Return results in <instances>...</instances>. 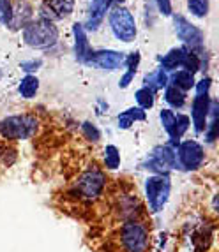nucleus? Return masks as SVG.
<instances>
[{
  "label": "nucleus",
  "instance_id": "f257e3e1",
  "mask_svg": "<svg viewBox=\"0 0 219 252\" xmlns=\"http://www.w3.org/2000/svg\"><path fill=\"white\" fill-rule=\"evenodd\" d=\"M39 120L36 115H11L0 120V136L9 141H25L37 134Z\"/></svg>",
  "mask_w": 219,
  "mask_h": 252
},
{
  "label": "nucleus",
  "instance_id": "bb28decb",
  "mask_svg": "<svg viewBox=\"0 0 219 252\" xmlns=\"http://www.w3.org/2000/svg\"><path fill=\"white\" fill-rule=\"evenodd\" d=\"M81 134H83L85 139H89L92 143H97L101 139V130L97 129L92 122H83L81 124Z\"/></svg>",
  "mask_w": 219,
  "mask_h": 252
},
{
  "label": "nucleus",
  "instance_id": "f03ea898",
  "mask_svg": "<svg viewBox=\"0 0 219 252\" xmlns=\"http://www.w3.org/2000/svg\"><path fill=\"white\" fill-rule=\"evenodd\" d=\"M23 39H25V42L30 48L48 50L59 39V30H57V27L53 25L51 20L41 18V20L29 21L23 27Z\"/></svg>",
  "mask_w": 219,
  "mask_h": 252
},
{
  "label": "nucleus",
  "instance_id": "20e7f679",
  "mask_svg": "<svg viewBox=\"0 0 219 252\" xmlns=\"http://www.w3.org/2000/svg\"><path fill=\"white\" fill-rule=\"evenodd\" d=\"M106 187V175L103 169L99 168H89L81 173L78 180L74 182V194L80 199L85 201H96L97 198H101Z\"/></svg>",
  "mask_w": 219,
  "mask_h": 252
},
{
  "label": "nucleus",
  "instance_id": "473e14b6",
  "mask_svg": "<svg viewBox=\"0 0 219 252\" xmlns=\"http://www.w3.org/2000/svg\"><path fill=\"white\" fill-rule=\"evenodd\" d=\"M133 78H135V72L127 71L126 74L120 78V81H118V87H120V89H127V87H129V83L133 81Z\"/></svg>",
  "mask_w": 219,
  "mask_h": 252
},
{
  "label": "nucleus",
  "instance_id": "72a5a7b5",
  "mask_svg": "<svg viewBox=\"0 0 219 252\" xmlns=\"http://www.w3.org/2000/svg\"><path fill=\"white\" fill-rule=\"evenodd\" d=\"M105 2H108V4L111 5V4H113V2H122V0H105Z\"/></svg>",
  "mask_w": 219,
  "mask_h": 252
},
{
  "label": "nucleus",
  "instance_id": "9d476101",
  "mask_svg": "<svg viewBox=\"0 0 219 252\" xmlns=\"http://www.w3.org/2000/svg\"><path fill=\"white\" fill-rule=\"evenodd\" d=\"M212 99L209 95H196L191 102V120L196 134H202L207 127V120L211 115Z\"/></svg>",
  "mask_w": 219,
  "mask_h": 252
},
{
  "label": "nucleus",
  "instance_id": "b1692460",
  "mask_svg": "<svg viewBox=\"0 0 219 252\" xmlns=\"http://www.w3.org/2000/svg\"><path fill=\"white\" fill-rule=\"evenodd\" d=\"M159 120H161V126H163L164 132L168 134V138L173 136V129H175V113H173L172 109H161L159 111Z\"/></svg>",
  "mask_w": 219,
  "mask_h": 252
},
{
  "label": "nucleus",
  "instance_id": "f3484780",
  "mask_svg": "<svg viewBox=\"0 0 219 252\" xmlns=\"http://www.w3.org/2000/svg\"><path fill=\"white\" fill-rule=\"evenodd\" d=\"M144 83H145V87H147V89H150L152 92L156 94V90L166 89V87L170 85V74L159 67V69H156L154 72H150V74L145 76Z\"/></svg>",
  "mask_w": 219,
  "mask_h": 252
},
{
  "label": "nucleus",
  "instance_id": "9b49d317",
  "mask_svg": "<svg viewBox=\"0 0 219 252\" xmlns=\"http://www.w3.org/2000/svg\"><path fill=\"white\" fill-rule=\"evenodd\" d=\"M173 23H175V32H177L179 39H181L184 44L191 46L193 50L202 46L203 35H202V30H200L198 27H194L193 23H189V21L185 20L184 16H181V14L175 16Z\"/></svg>",
  "mask_w": 219,
  "mask_h": 252
},
{
  "label": "nucleus",
  "instance_id": "423d86ee",
  "mask_svg": "<svg viewBox=\"0 0 219 252\" xmlns=\"http://www.w3.org/2000/svg\"><path fill=\"white\" fill-rule=\"evenodd\" d=\"M142 169H147L152 175H168L172 169H177V159H175V148L170 145H159L152 148L150 154L140 164Z\"/></svg>",
  "mask_w": 219,
  "mask_h": 252
},
{
  "label": "nucleus",
  "instance_id": "dca6fc26",
  "mask_svg": "<svg viewBox=\"0 0 219 252\" xmlns=\"http://www.w3.org/2000/svg\"><path fill=\"white\" fill-rule=\"evenodd\" d=\"M145 118H147V115L142 108H127L117 117L118 129H129L135 122H144Z\"/></svg>",
  "mask_w": 219,
  "mask_h": 252
},
{
  "label": "nucleus",
  "instance_id": "cd10ccee",
  "mask_svg": "<svg viewBox=\"0 0 219 252\" xmlns=\"http://www.w3.org/2000/svg\"><path fill=\"white\" fill-rule=\"evenodd\" d=\"M11 13H13L11 0H0V25H9Z\"/></svg>",
  "mask_w": 219,
  "mask_h": 252
},
{
  "label": "nucleus",
  "instance_id": "a211bd4d",
  "mask_svg": "<svg viewBox=\"0 0 219 252\" xmlns=\"http://www.w3.org/2000/svg\"><path fill=\"white\" fill-rule=\"evenodd\" d=\"M170 83L175 89L182 90V92H187V90L194 89V74L184 71V69H179V71H173V74L170 76Z\"/></svg>",
  "mask_w": 219,
  "mask_h": 252
},
{
  "label": "nucleus",
  "instance_id": "6e6552de",
  "mask_svg": "<svg viewBox=\"0 0 219 252\" xmlns=\"http://www.w3.org/2000/svg\"><path fill=\"white\" fill-rule=\"evenodd\" d=\"M110 27L111 32L117 39L124 42L135 41L136 37V23L129 9L126 7H115L110 13Z\"/></svg>",
  "mask_w": 219,
  "mask_h": 252
},
{
  "label": "nucleus",
  "instance_id": "393cba45",
  "mask_svg": "<svg viewBox=\"0 0 219 252\" xmlns=\"http://www.w3.org/2000/svg\"><path fill=\"white\" fill-rule=\"evenodd\" d=\"M182 69L187 72H191V74H194L196 71H200V57L194 51H187L185 53V59L184 62H182Z\"/></svg>",
  "mask_w": 219,
  "mask_h": 252
},
{
  "label": "nucleus",
  "instance_id": "4be33fe9",
  "mask_svg": "<svg viewBox=\"0 0 219 252\" xmlns=\"http://www.w3.org/2000/svg\"><path fill=\"white\" fill-rule=\"evenodd\" d=\"M164 101L168 102L172 108L181 109L182 106L185 104V92H182V90H179V89H175V87H172V85H168V87L164 89Z\"/></svg>",
  "mask_w": 219,
  "mask_h": 252
},
{
  "label": "nucleus",
  "instance_id": "412c9836",
  "mask_svg": "<svg viewBox=\"0 0 219 252\" xmlns=\"http://www.w3.org/2000/svg\"><path fill=\"white\" fill-rule=\"evenodd\" d=\"M103 159H105V168L106 169H111V171H115V169L120 168V162H122L120 150H118L115 145H106Z\"/></svg>",
  "mask_w": 219,
  "mask_h": 252
},
{
  "label": "nucleus",
  "instance_id": "a878e982",
  "mask_svg": "<svg viewBox=\"0 0 219 252\" xmlns=\"http://www.w3.org/2000/svg\"><path fill=\"white\" fill-rule=\"evenodd\" d=\"M187 7L194 16L203 18L209 13V0H187Z\"/></svg>",
  "mask_w": 219,
  "mask_h": 252
},
{
  "label": "nucleus",
  "instance_id": "4468645a",
  "mask_svg": "<svg viewBox=\"0 0 219 252\" xmlns=\"http://www.w3.org/2000/svg\"><path fill=\"white\" fill-rule=\"evenodd\" d=\"M185 53H187L185 48H173V50H170L164 57H161V69L166 72L177 71L179 67H182Z\"/></svg>",
  "mask_w": 219,
  "mask_h": 252
},
{
  "label": "nucleus",
  "instance_id": "aec40b11",
  "mask_svg": "<svg viewBox=\"0 0 219 252\" xmlns=\"http://www.w3.org/2000/svg\"><path fill=\"white\" fill-rule=\"evenodd\" d=\"M48 9L53 13V18H68L73 13L74 0H48Z\"/></svg>",
  "mask_w": 219,
  "mask_h": 252
},
{
  "label": "nucleus",
  "instance_id": "0eeeda50",
  "mask_svg": "<svg viewBox=\"0 0 219 252\" xmlns=\"http://www.w3.org/2000/svg\"><path fill=\"white\" fill-rule=\"evenodd\" d=\"M148 229L140 220H126L120 227V245L124 252H147Z\"/></svg>",
  "mask_w": 219,
  "mask_h": 252
},
{
  "label": "nucleus",
  "instance_id": "ddd939ff",
  "mask_svg": "<svg viewBox=\"0 0 219 252\" xmlns=\"http://www.w3.org/2000/svg\"><path fill=\"white\" fill-rule=\"evenodd\" d=\"M30 16H32V9L27 2H16L13 5V13H11V21H9V29L11 30H18L21 27H25L29 23Z\"/></svg>",
  "mask_w": 219,
  "mask_h": 252
},
{
  "label": "nucleus",
  "instance_id": "c85d7f7f",
  "mask_svg": "<svg viewBox=\"0 0 219 252\" xmlns=\"http://www.w3.org/2000/svg\"><path fill=\"white\" fill-rule=\"evenodd\" d=\"M212 87V80L207 76V78H203V80L196 81L194 83V90H196V95H209V90H211Z\"/></svg>",
  "mask_w": 219,
  "mask_h": 252
},
{
  "label": "nucleus",
  "instance_id": "6ab92c4d",
  "mask_svg": "<svg viewBox=\"0 0 219 252\" xmlns=\"http://www.w3.org/2000/svg\"><path fill=\"white\" fill-rule=\"evenodd\" d=\"M39 92V80L34 74H27L23 80L18 83V94L23 99H34Z\"/></svg>",
  "mask_w": 219,
  "mask_h": 252
},
{
  "label": "nucleus",
  "instance_id": "7ed1b4c3",
  "mask_svg": "<svg viewBox=\"0 0 219 252\" xmlns=\"http://www.w3.org/2000/svg\"><path fill=\"white\" fill-rule=\"evenodd\" d=\"M145 201L152 214H159L166 206L172 192V182L168 175H150L144 184Z\"/></svg>",
  "mask_w": 219,
  "mask_h": 252
},
{
  "label": "nucleus",
  "instance_id": "2f4dec72",
  "mask_svg": "<svg viewBox=\"0 0 219 252\" xmlns=\"http://www.w3.org/2000/svg\"><path fill=\"white\" fill-rule=\"evenodd\" d=\"M156 4L164 16H170V14H172V2H170V0H156Z\"/></svg>",
  "mask_w": 219,
  "mask_h": 252
},
{
  "label": "nucleus",
  "instance_id": "7c9ffc66",
  "mask_svg": "<svg viewBox=\"0 0 219 252\" xmlns=\"http://www.w3.org/2000/svg\"><path fill=\"white\" fill-rule=\"evenodd\" d=\"M41 60H30V62H21L20 63V67L23 69V71H27V72H34V71H37L39 67H41Z\"/></svg>",
  "mask_w": 219,
  "mask_h": 252
},
{
  "label": "nucleus",
  "instance_id": "5701e85b",
  "mask_svg": "<svg viewBox=\"0 0 219 252\" xmlns=\"http://www.w3.org/2000/svg\"><path fill=\"white\" fill-rule=\"evenodd\" d=\"M156 94L152 92L150 89H147V87H144V89L136 90L135 97H136V102H138V108H142L145 111V109H150L152 106H154V102H156Z\"/></svg>",
  "mask_w": 219,
  "mask_h": 252
},
{
  "label": "nucleus",
  "instance_id": "c756f323",
  "mask_svg": "<svg viewBox=\"0 0 219 252\" xmlns=\"http://www.w3.org/2000/svg\"><path fill=\"white\" fill-rule=\"evenodd\" d=\"M124 65H126L129 72H135L136 74V69H138V65H140V53L138 51H136V53H131L129 57L124 60Z\"/></svg>",
  "mask_w": 219,
  "mask_h": 252
},
{
  "label": "nucleus",
  "instance_id": "2eb2a0df",
  "mask_svg": "<svg viewBox=\"0 0 219 252\" xmlns=\"http://www.w3.org/2000/svg\"><path fill=\"white\" fill-rule=\"evenodd\" d=\"M108 7H110V4L105 2V0H92L89 20H87V29L96 30L97 27L101 25V21H103V18H105L106 11H108Z\"/></svg>",
  "mask_w": 219,
  "mask_h": 252
},
{
  "label": "nucleus",
  "instance_id": "f8f14e48",
  "mask_svg": "<svg viewBox=\"0 0 219 252\" xmlns=\"http://www.w3.org/2000/svg\"><path fill=\"white\" fill-rule=\"evenodd\" d=\"M73 32H74V50H76V59L78 62L81 63H87L90 59V55H92V48L89 44V39H87V34H85V29L83 25L80 23H76L73 27Z\"/></svg>",
  "mask_w": 219,
  "mask_h": 252
},
{
  "label": "nucleus",
  "instance_id": "39448f33",
  "mask_svg": "<svg viewBox=\"0 0 219 252\" xmlns=\"http://www.w3.org/2000/svg\"><path fill=\"white\" fill-rule=\"evenodd\" d=\"M175 159L182 171H198L205 164V148L196 139H184L175 148Z\"/></svg>",
  "mask_w": 219,
  "mask_h": 252
},
{
  "label": "nucleus",
  "instance_id": "1a4fd4ad",
  "mask_svg": "<svg viewBox=\"0 0 219 252\" xmlns=\"http://www.w3.org/2000/svg\"><path fill=\"white\" fill-rule=\"evenodd\" d=\"M124 57L122 53L113 50H101V51H92L87 65H92L101 71H117L120 65H124Z\"/></svg>",
  "mask_w": 219,
  "mask_h": 252
}]
</instances>
